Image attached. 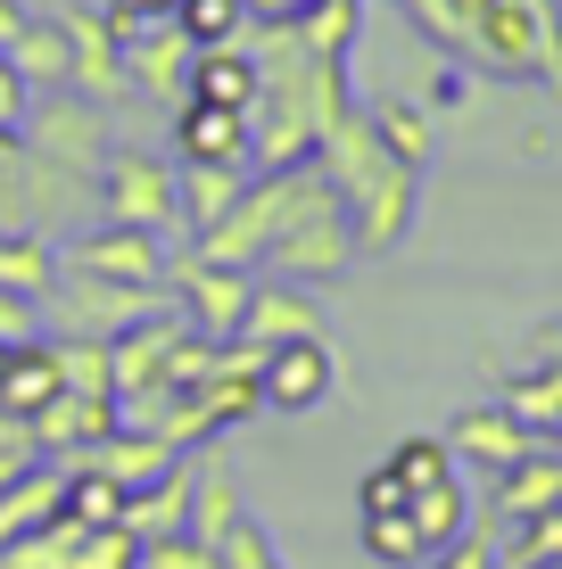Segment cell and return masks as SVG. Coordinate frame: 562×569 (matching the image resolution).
Returning a JSON list of instances; mask_svg holds the SVG:
<instances>
[{
  "label": "cell",
  "mask_w": 562,
  "mask_h": 569,
  "mask_svg": "<svg viewBox=\"0 0 562 569\" xmlns=\"http://www.w3.org/2000/svg\"><path fill=\"white\" fill-rule=\"evenodd\" d=\"M257 67H265V83H257V108H248V157H257L265 173H274V166H306L315 141H323V124L347 108L339 58L298 50L289 26H265Z\"/></svg>",
  "instance_id": "cell-1"
},
{
  "label": "cell",
  "mask_w": 562,
  "mask_h": 569,
  "mask_svg": "<svg viewBox=\"0 0 562 569\" xmlns=\"http://www.w3.org/2000/svg\"><path fill=\"white\" fill-rule=\"evenodd\" d=\"M315 166L332 173V190L347 199V223H356V248H364V257H390V248H405V231H414V190H422V173H414V166H397V157L381 149V132L364 124V108H356V100H347L332 124H323Z\"/></svg>",
  "instance_id": "cell-2"
},
{
  "label": "cell",
  "mask_w": 562,
  "mask_h": 569,
  "mask_svg": "<svg viewBox=\"0 0 562 569\" xmlns=\"http://www.w3.org/2000/svg\"><path fill=\"white\" fill-rule=\"evenodd\" d=\"M356 223H347V199L332 190V173L306 157V166H289V207H282V231L265 240V264L282 272V281H339L347 264H356Z\"/></svg>",
  "instance_id": "cell-3"
},
{
  "label": "cell",
  "mask_w": 562,
  "mask_h": 569,
  "mask_svg": "<svg viewBox=\"0 0 562 569\" xmlns=\"http://www.w3.org/2000/svg\"><path fill=\"white\" fill-rule=\"evenodd\" d=\"M472 67L505 74V83H562L554 0H480V26H472Z\"/></svg>",
  "instance_id": "cell-4"
},
{
  "label": "cell",
  "mask_w": 562,
  "mask_h": 569,
  "mask_svg": "<svg viewBox=\"0 0 562 569\" xmlns=\"http://www.w3.org/2000/svg\"><path fill=\"white\" fill-rule=\"evenodd\" d=\"M42 306H50L58 339H125V330L158 322L174 298H166V289H125V281H100V272H67V264H58V281H50Z\"/></svg>",
  "instance_id": "cell-5"
},
{
  "label": "cell",
  "mask_w": 562,
  "mask_h": 569,
  "mask_svg": "<svg viewBox=\"0 0 562 569\" xmlns=\"http://www.w3.org/2000/svg\"><path fill=\"white\" fill-rule=\"evenodd\" d=\"M108 108L100 100H83V91H42L26 116V157L33 166H50V173H67V182H83L91 190V173H100V157H108Z\"/></svg>",
  "instance_id": "cell-6"
},
{
  "label": "cell",
  "mask_w": 562,
  "mask_h": 569,
  "mask_svg": "<svg viewBox=\"0 0 562 569\" xmlns=\"http://www.w3.org/2000/svg\"><path fill=\"white\" fill-rule=\"evenodd\" d=\"M91 199H100V223H132V231H183V207H174V166L158 149H108L100 173H91Z\"/></svg>",
  "instance_id": "cell-7"
},
{
  "label": "cell",
  "mask_w": 562,
  "mask_h": 569,
  "mask_svg": "<svg viewBox=\"0 0 562 569\" xmlns=\"http://www.w3.org/2000/svg\"><path fill=\"white\" fill-rule=\"evenodd\" d=\"M0 569H141V537H125V528H91L75 512L42 520L33 537L0 545Z\"/></svg>",
  "instance_id": "cell-8"
},
{
  "label": "cell",
  "mask_w": 562,
  "mask_h": 569,
  "mask_svg": "<svg viewBox=\"0 0 562 569\" xmlns=\"http://www.w3.org/2000/svg\"><path fill=\"white\" fill-rule=\"evenodd\" d=\"M339 388V356L332 339H282L257 356V405L265 413H315V405H332Z\"/></svg>",
  "instance_id": "cell-9"
},
{
  "label": "cell",
  "mask_w": 562,
  "mask_h": 569,
  "mask_svg": "<svg viewBox=\"0 0 562 569\" xmlns=\"http://www.w3.org/2000/svg\"><path fill=\"white\" fill-rule=\"evenodd\" d=\"M67 272H100V281H125V289H166V240L158 231H132V223H91L58 248Z\"/></svg>",
  "instance_id": "cell-10"
},
{
  "label": "cell",
  "mask_w": 562,
  "mask_h": 569,
  "mask_svg": "<svg viewBox=\"0 0 562 569\" xmlns=\"http://www.w3.org/2000/svg\"><path fill=\"white\" fill-rule=\"evenodd\" d=\"M166 298L183 306L190 330L231 339V330H240V306H248V272L240 264H207L199 248H190V257H166Z\"/></svg>",
  "instance_id": "cell-11"
},
{
  "label": "cell",
  "mask_w": 562,
  "mask_h": 569,
  "mask_svg": "<svg viewBox=\"0 0 562 569\" xmlns=\"http://www.w3.org/2000/svg\"><path fill=\"white\" fill-rule=\"evenodd\" d=\"M58 17V33H67V91H83V100H125V50H116V33H108V17L100 9H50Z\"/></svg>",
  "instance_id": "cell-12"
},
{
  "label": "cell",
  "mask_w": 562,
  "mask_h": 569,
  "mask_svg": "<svg viewBox=\"0 0 562 569\" xmlns=\"http://www.w3.org/2000/svg\"><path fill=\"white\" fill-rule=\"evenodd\" d=\"M231 339H248V347H282V339H323V306H315V289L306 281H248V306H240V330Z\"/></svg>",
  "instance_id": "cell-13"
},
{
  "label": "cell",
  "mask_w": 562,
  "mask_h": 569,
  "mask_svg": "<svg viewBox=\"0 0 562 569\" xmlns=\"http://www.w3.org/2000/svg\"><path fill=\"white\" fill-rule=\"evenodd\" d=\"M174 166H248V116L240 108H207V100H183L174 108Z\"/></svg>",
  "instance_id": "cell-14"
},
{
  "label": "cell",
  "mask_w": 562,
  "mask_h": 569,
  "mask_svg": "<svg viewBox=\"0 0 562 569\" xmlns=\"http://www.w3.org/2000/svg\"><path fill=\"white\" fill-rule=\"evenodd\" d=\"M190 479H199V462L174 455V470H158L149 487H132V496H125L116 528H125V537H141V545H158V537H190Z\"/></svg>",
  "instance_id": "cell-15"
},
{
  "label": "cell",
  "mask_w": 562,
  "mask_h": 569,
  "mask_svg": "<svg viewBox=\"0 0 562 569\" xmlns=\"http://www.w3.org/2000/svg\"><path fill=\"white\" fill-rule=\"evenodd\" d=\"M257 83H265V67H257V42H216V50H190V83H183V100H207V108H257Z\"/></svg>",
  "instance_id": "cell-16"
},
{
  "label": "cell",
  "mask_w": 562,
  "mask_h": 569,
  "mask_svg": "<svg viewBox=\"0 0 562 569\" xmlns=\"http://www.w3.org/2000/svg\"><path fill=\"white\" fill-rule=\"evenodd\" d=\"M447 455H455V462H480V470H505V462H521V455H538V438L489 397V405H463V413H455Z\"/></svg>",
  "instance_id": "cell-17"
},
{
  "label": "cell",
  "mask_w": 562,
  "mask_h": 569,
  "mask_svg": "<svg viewBox=\"0 0 562 569\" xmlns=\"http://www.w3.org/2000/svg\"><path fill=\"white\" fill-rule=\"evenodd\" d=\"M125 50V83L132 91H149V100H183V83H190V42H183V26H141L132 42H116Z\"/></svg>",
  "instance_id": "cell-18"
},
{
  "label": "cell",
  "mask_w": 562,
  "mask_h": 569,
  "mask_svg": "<svg viewBox=\"0 0 562 569\" xmlns=\"http://www.w3.org/2000/svg\"><path fill=\"white\" fill-rule=\"evenodd\" d=\"M58 388L67 380H58V347L50 339H17L9 356H0V413L9 421H33Z\"/></svg>",
  "instance_id": "cell-19"
},
{
  "label": "cell",
  "mask_w": 562,
  "mask_h": 569,
  "mask_svg": "<svg viewBox=\"0 0 562 569\" xmlns=\"http://www.w3.org/2000/svg\"><path fill=\"white\" fill-rule=\"evenodd\" d=\"M248 190V166H174V207H183V231L207 240Z\"/></svg>",
  "instance_id": "cell-20"
},
{
  "label": "cell",
  "mask_w": 562,
  "mask_h": 569,
  "mask_svg": "<svg viewBox=\"0 0 562 569\" xmlns=\"http://www.w3.org/2000/svg\"><path fill=\"white\" fill-rule=\"evenodd\" d=\"M67 512V462H42V470H17L9 487H0V545H17V537H33L42 520Z\"/></svg>",
  "instance_id": "cell-21"
},
{
  "label": "cell",
  "mask_w": 562,
  "mask_h": 569,
  "mask_svg": "<svg viewBox=\"0 0 562 569\" xmlns=\"http://www.w3.org/2000/svg\"><path fill=\"white\" fill-rule=\"evenodd\" d=\"M562 503V462L538 446V455H521V462H505L496 470V496H489V512L505 520V528H521V520H538V512H554Z\"/></svg>",
  "instance_id": "cell-22"
},
{
  "label": "cell",
  "mask_w": 562,
  "mask_h": 569,
  "mask_svg": "<svg viewBox=\"0 0 562 569\" xmlns=\"http://www.w3.org/2000/svg\"><path fill=\"white\" fill-rule=\"evenodd\" d=\"M496 405L530 429L538 446H546V429L562 421V363H546V356H530L521 371H505V388H496Z\"/></svg>",
  "instance_id": "cell-23"
},
{
  "label": "cell",
  "mask_w": 562,
  "mask_h": 569,
  "mask_svg": "<svg viewBox=\"0 0 562 569\" xmlns=\"http://www.w3.org/2000/svg\"><path fill=\"white\" fill-rule=\"evenodd\" d=\"M83 462H100L108 479L132 496V487H149L158 470H174V446H166V438H149V429H125V421H116L100 446H83Z\"/></svg>",
  "instance_id": "cell-24"
},
{
  "label": "cell",
  "mask_w": 562,
  "mask_h": 569,
  "mask_svg": "<svg viewBox=\"0 0 562 569\" xmlns=\"http://www.w3.org/2000/svg\"><path fill=\"white\" fill-rule=\"evenodd\" d=\"M50 281H58V248H50L33 223H9V231H0V289H9V298H33V306H42V298H50Z\"/></svg>",
  "instance_id": "cell-25"
},
{
  "label": "cell",
  "mask_w": 562,
  "mask_h": 569,
  "mask_svg": "<svg viewBox=\"0 0 562 569\" xmlns=\"http://www.w3.org/2000/svg\"><path fill=\"white\" fill-rule=\"evenodd\" d=\"M364 124L381 132V149L397 157V166H431V149H438V132H431V108H414V100H373L364 108Z\"/></svg>",
  "instance_id": "cell-26"
},
{
  "label": "cell",
  "mask_w": 562,
  "mask_h": 569,
  "mask_svg": "<svg viewBox=\"0 0 562 569\" xmlns=\"http://www.w3.org/2000/svg\"><path fill=\"white\" fill-rule=\"evenodd\" d=\"M9 67L33 91H67V33H58V17H26V33L9 42Z\"/></svg>",
  "instance_id": "cell-27"
},
{
  "label": "cell",
  "mask_w": 562,
  "mask_h": 569,
  "mask_svg": "<svg viewBox=\"0 0 562 569\" xmlns=\"http://www.w3.org/2000/svg\"><path fill=\"white\" fill-rule=\"evenodd\" d=\"M405 520H414L422 553L455 545L463 528H472V503H463V479H438V487H422V496H405Z\"/></svg>",
  "instance_id": "cell-28"
},
{
  "label": "cell",
  "mask_w": 562,
  "mask_h": 569,
  "mask_svg": "<svg viewBox=\"0 0 562 569\" xmlns=\"http://www.w3.org/2000/svg\"><path fill=\"white\" fill-rule=\"evenodd\" d=\"M240 520H248V512H240V496H231V479H224L216 462H199V479H190V537H199V545H224Z\"/></svg>",
  "instance_id": "cell-29"
},
{
  "label": "cell",
  "mask_w": 562,
  "mask_h": 569,
  "mask_svg": "<svg viewBox=\"0 0 562 569\" xmlns=\"http://www.w3.org/2000/svg\"><path fill=\"white\" fill-rule=\"evenodd\" d=\"M174 26H183L190 50H216L248 33V0H174Z\"/></svg>",
  "instance_id": "cell-30"
},
{
  "label": "cell",
  "mask_w": 562,
  "mask_h": 569,
  "mask_svg": "<svg viewBox=\"0 0 562 569\" xmlns=\"http://www.w3.org/2000/svg\"><path fill=\"white\" fill-rule=\"evenodd\" d=\"M67 512H75V520H91V528H116V512H125V487H116L100 462L67 455Z\"/></svg>",
  "instance_id": "cell-31"
},
{
  "label": "cell",
  "mask_w": 562,
  "mask_h": 569,
  "mask_svg": "<svg viewBox=\"0 0 562 569\" xmlns=\"http://www.w3.org/2000/svg\"><path fill=\"white\" fill-rule=\"evenodd\" d=\"M50 347H58V380H67V397H116L108 339H50Z\"/></svg>",
  "instance_id": "cell-32"
},
{
  "label": "cell",
  "mask_w": 562,
  "mask_h": 569,
  "mask_svg": "<svg viewBox=\"0 0 562 569\" xmlns=\"http://www.w3.org/2000/svg\"><path fill=\"white\" fill-rule=\"evenodd\" d=\"M390 470H397L405 496H422V487L455 479V455H447V438H397V446H390Z\"/></svg>",
  "instance_id": "cell-33"
},
{
  "label": "cell",
  "mask_w": 562,
  "mask_h": 569,
  "mask_svg": "<svg viewBox=\"0 0 562 569\" xmlns=\"http://www.w3.org/2000/svg\"><path fill=\"white\" fill-rule=\"evenodd\" d=\"M364 553L390 561V569H422V537L405 512H364Z\"/></svg>",
  "instance_id": "cell-34"
},
{
  "label": "cell",
  "mask_w": 562,
  "mask_h": 569,
  "mask_svg": "<svg viewBox=\"0 0 562 569\" xmlns=\"http://www.w3.org/2000/svg\"><path fill=\"white\" fill-rule=\"evenodd\" d=\"M546 561H562V503H554V512H538V520H521L513 528V553H505V569H546Z\"/></svg>",
  "instance_id": "cell-35"
},
{
  "label": "cell",
  "mask_w": 562,
  "mask_h": 569,
  "mask_svg": "<svg viewBox=\"0 0 562 569\" xmlns=\"http://www.w3.org/2000/svg\"><path fill=\"white\" fill-rule=\"evenodd\" d=\"M141 569H224V553L199 537H158V545H141Z\"/></svg>",
  "instance_id": "cell-36"
},
{
  "label": "cell",
  "mask_w": 562,
  "mask_h": 569,
  "mask_svg": "<svg viewBox=\"0 0 562 569\" xmlns=\"http://www.w3.org/2000/svg\"><path fill=\"white\" fill-rule=\"evenodd\" d=\"M422 569H496V545H489V528H463L455 545L422 553Z\"/></svg>",
  "instance_id": "cell-37"
},
{
  "label": "cell",
  "mask_w": 562,
  "mask_h": 569,
  "mask_svg": "<svg viewBox=\"0 0 562 569\" xmlns=\"http://www.w3.org/2000/svg\"><path fill=\"white\" fill-rule=\"evenodd\" d=\"M26 116H33V83L9 67V50H0V141H17V132H26Z\"/></svg>",
  "instance_id": "cell-38"
},
{
  "label": "cell",
  "mask_w": 562,
  "mask_h": 569,
  "mask_svg": "<svg viewBox=\"0 0 562 569\" xmlns=\"http://www.w3.org/2000/svg\"><path fill=\"white\" fill-rule=\"evenodd\" d=\"M108 33H116V42H132V33H141V26H174V0H108Z\"/></svg>",
  "instance_id": "cell-39"
},
{
  "label": "cell",
  "mask_w": 562,
  "mask_h": 569,
  "mask_svg": "<svg viewBox=\"0 0 562 569\" xmlns=\"http://www.w3.org/2000/svg\"><path fill=\"white\" fill-rule=\"evenodd\" d=\"M356 512H405V487H397V470H390V462H373V470H364Z\"/></svg>",
  "instance_id": "cell-40"
},
{
  "label": "cell",
  "mask_w": 562,
  "mask_h": 569,
  "mask_svg": "<svg viewBox=\"0 0 562 569\" xmlns=\"http://www.w3.org/2000/svg\"><path fill=\"white\" fill-rule=\"evenodd\" d=\"M33 330H42V306H33V298H9V289H0V347L33 339Z\"/></svg>",
  "instance_id": "cell-41"
},
{
  "label": "cell",
  "mask_w": 562,
  "mask_h": 569,
  "mask_svg": "<svg viewBox=\"0 0 562 569\" xmlns=\"http://www.w3.org/2000/svg\"><path fill=\"white\" fill-rule=\"evenodd\" d=\"M26 17H33V9H17V0H0V50H9L17 33H26Z\"/></svg>",
  "instance_id": "cell-42"
},
{
  "label": "cell",
  "mask_w": 562,
  "mask_h": 569,
  "mask_svg": "<svg viewBox=\"0 0 562 569\" xmlns=\"http://www.w3.org/2000/svg\"><path fill=\"white\" fill-rule=\"evenodd\" d=\"M26 462H33V446H0V487H9L17 470H26Z\"/></svg>",
  "instance_id": "cell-43"
},
{
  "label": "cell",
  "mask_w": 562,
  "mask_h": 569,
  "mask_svg": "<svg viewBox=\"0 0 562 569\" xmlns=\"http://www.w3.org/2000/svg\"><path fill=\"white\" fill-rule=\"evenodd\" d=\"M538 356H546V363H562V313H554L546 330H538Z\"/></svg>",
  "instance_id": "cell-44"
},
{
  "label": "cell",
  "mask_w": 562,
  "mask_h": 569,
  "mask_svg": "<svg viewBox=\"0 0 562 569\" xmlns=\"http://www.w3.org/2000/svg\"><path fill=\"white\" fill-rule=\"evenodd\" d=\"M546 455H554V462H562V421H554V429H546Z\"/></svg>",
  "instance_id": "cell-45"
},
{
  "label": "cell",
  "mask_w": 562,
  "mask_h": 569,
  "mask_svg": "<svg viewBox=\"0 0 562 569\" xmlns=\"http://www.w3.org/2000/svg\"><path fill=\"white\" fill-rule=\"evenodd\" d=\"M554 42H562V0H554Z\"/></svg>",
  "instance_id": "cell-46"
},
{
  "label": "cell",
  "mask_w": 562,
  "mask_h": 569,
  "mask_svg": "<svg viewBox=\"0 0 562 569\" xmlns=\"http://www.w3.org/2000/svg\"><path fill=\"white\" fill-rule=\"evenodd\" d=\"M546 569H562V561H546Z\"/></svg>",
  "instance_id": "cell-47"
},
{
  "label": "cell",
  "mask_w": 562,
  "mask_h": 569,
  "mask_svg": "<svg viewBox=\"0 0 562 569\" xmlns=\"http://www.w3.org/2000/svg\"><path fill=\"white\" fill-rule=\"evenodd\" d=\"M0 231H9V223H0Z\"/></svg>",
  "instance_id": "cell-48"
}]
</instances>
